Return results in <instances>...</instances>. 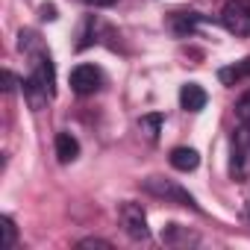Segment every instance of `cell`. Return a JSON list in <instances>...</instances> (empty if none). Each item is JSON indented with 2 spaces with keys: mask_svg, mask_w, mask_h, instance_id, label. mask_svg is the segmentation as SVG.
<instances>
[{
  "mask_svg": "<svg viewBox=\"0 0 250 250\" xmlns=\"http://www.w3.org/2000/svg\"><path fill=\"white\" fill-rule=\"evenodd\" d=\"M21 85H24V94H27L33 109H39L42 103H47L56 94V71H53V62L44 50L33 53V74Z\"/></svg>",
  "mask_w": 250,
  "mask_h": 250,
  "instance_id": "obj_1",
  "label": "cell"
},
{
  "mask_svg": "<svg viewBox=\"0 0 250 250\" xmlns=\"http://www.w3.org/2000/svg\"><path fill=\"white\" fill-rule=\"evenodd\" d=\"M232 153H229V174L235 180H244L250 174V124H241L232 130Z\"/></svg>",
  "mask_w": 250,
  "mask_h": 250,
  "instance_id": "obj_2",
  "label": "cell"
},
{
  "mask_svg": "<svg viewBox=\"0 0 250 250\" xmlns=\"http://www.w3.org/2000/svg\"><path fill=\"white\" fill-rule=\"evenodd\" d=\"M145 191L153 194V197H162L165 203H177V206H188V209H197L194 197L174 180H165V177H147L145 180Z\"/></svg>",
  "mask_w": 250,
  "mask_h": 250,
  "instance_id": "obj_3",
  "label": "cell"
},
{
  "mask_svg": "<svg viewBox=\"0 0 250 250\" xmlns=\"http://www.w3.org/2000/svg\"><path fill=\"white\" fill-rule=\"evenodd\" d=\"M221 24L229 36H250V0H227L221 9Z\"/></svg>",
  "mask_w": 250,
  "mask_h": 250,
  "instance_id": "obj_4",
  "label": "cell"
},
{
  "mask_svg": "<svg viewBox=\"0 0 250 250\" xmlns=\"http://www.w3.org/2000/svg\"><path fill=\"white\" fill-rule=\"evenodd\" d=\"M121 227L133 241H145L150 238V229H147V215L139 203H121Z\"/></svg>",
  "mask_w": 250,
  "mask_h": 250,
  "instance_id": "obj_5",
  "label": "cell"
},
{
  "mask_svg": "<svg viewBox=\"0 0 250 250\" xmlns=\"http://www.w3.org/2000/svg\"><path fill=\"white\" fill-rule=\"evenodd\" d=\"M68 83H71V91H74V94L88 97V94H94V91L103 85V74H100V68H94V65L83 62V65H77V68L71 71Z\"/></svg>",
  "mask_w": 250,
  "mask_h": 250,
  "instance_id": "obj_6",
  "label": "cell"
},
{
  "mask_svg": "<svg viewBox=\"0 0 250 250\" xmlns=\"http://www.w3.org/2000/svg\"><path fill=\"white\" fill-rule=\"evenodd\" d=\"M206 91L197 85V83H186L183 88H180V106L186 109V112H200L203 106H206Z\"/></svg>",
  "mask_w": 250,
  "mask_h": 250,
  "instance_id": "obj_7",
  "label": "cell"
},
{
  "mask_svg": "<svg viewBox=\"0 0 250 250\" xmlns=\"http://www.w3.org/2000/svg\"><path fill=\"white\" fill-rule=\"evenodd\" d=\"M80 156V142L71 136V133H56V159L62 162V165H68V162H74Z\"/></svg>",
  "mask_w": 250,
  "mask_h": 250,
  "instance_id": "obj_8",
  "label": "cell"
},
{
  "mask_svg": "<svg viewBox=\"0 0 250 250\" xmlns=\"http://www.w3.org/2000/svg\"><path fill=\"white\" fill-rule=\"evenodd\" d=\"M171 165H174L177 171L188 174V171H194V168L200 165V156H197L194 147H174V150H171Z\"/></svg>",
  "mask_w": 250,
  "mask_h": 250,
  "instance_id": "obj_9",
  "label": "cell"
},
{
  "mask_svg": "<svg viewBox=\"0 0 250 250\" xmlns=\"http://www.w3.org/2000/svg\"><path fill=\"white\" fill-rule=\"evenodd\" d=\"M244 77H250V56H244L241 62H235V65L218 71V80H221L224 85H235V83L244 80Z\"/></svg>",
  "mask_w": 250,
  "mask_h": 250,
  "instance_id": "obj_10",
  "label": "cell"
},
{
  "mask_svg": "<svg viewBox=\"0 0 250 250\" xmlns=\"http://www.w3.org/2000/svg\"><path fill=\"white\" fill-rule=\"evenodd\" d=\"M197 24H200V15H197V12H177V15L171 18V27H174L177 36H191Z\"/></svg>",
  "mask_w": 250,
  "mask_h": 250,
  "instance_id": "obj_11",
  "label": "cell"
},
{
  "mask_svg": "<svg viewBox=\"0 0 250 250\" xmlns=\"http://www.w3.org/2000/svg\"><path fill=\"white\" fill-rule=\"evenodd\" d=\"M0 229H3V241H0V247H3V250H12V247H15V224H12L9 215L0 218Z\"/></svg>",
  "mask_w": 250,
  "mask_h": 250,
  "instance_id": "obj_12",
  "label": "cell"
},
{
  "mask_svg": "<svg viewBox=\"0 0 250 250\" xmlns=\"http://www.w3.org/2000/svg\"><path fill=\"white\" fill-rule=\"evenodd\" d=\"M139 127L147 133V139H153V142H156V136H159V127H162V115H145V118L139 121Z\"/></svg>",
  "mask_w": 250,
  "mask_h": 250,
  "instance_id": "obj_13",
  "label": "cell"
},
{
  "mask_svg": "<svg viewBox=\"0 0 250 250\" xmlns=\"http://www.w3.org/2000/svg\"><path fill=\"white\" fill-rule=\"evenodd\" d=\"M235 118H238L241 124H250V91L238 97V103H235Z\"/></svg>",
  "mask_w": 250,
  "mask_h": 250,
  "instance_id": "obj_14",
  "label": "cell"
},
{
  "mask_svg": "<svg viewBox=\"0 0 250 250\" xmlns=\"http://www.w3.org/2000/svg\"><path fill=\"white\" fill-rule=\"evenodd\" d=\"M80 247H103V250H109L112 244H109V241H103V238H83V241H80Z\"/></svg>",
  "mask_w": 250,
  "mask_h": 250,
  "instance_id": "obj_15",
  "label": "cell"
},
{
  "mask_svg": "<svg viewBox=\"0 0 250 250\" xmlns=\"http://www.w3.org/2000/svg\"><path fill=\"white\" fill-rule=\"evenodd\" d=\"M88 6H112V3H118V0H85Z\"/></svg>",
  "mask_w": 250,
  "mask_h": 250,
  "instance_id": "obj_16",
  "label": "cell"
},
{
  "mask_svg": "<svg viewBox=\"0 0 250 250\" xmlns=\"http://www.w3.org/2000/svg\"><path fill=\"white\" fill-rule=\"evenodd\" d=\"M42 18L53 21V18H56V9H53V6H44V9H42Z\"/></svg>",
  "mask_w": 250,
  "mask_h": 250,
  "instance_id": "obj_17",
  "label": "cell"
},
{
  "mask_svg": "<svg viewBox=\"0 0 250 250\" xmlns=\"http://www.w3.org/2000/svg\"><path fill=\"white\" fill-rule=\"evenodd\" d=\"M3 77H6V91H12V88H15V77H12V74H9V71H6V74H3Z\"/></svg>",
  "mask_w": 250,
  "mask_h": 250,
  "instance_id": "obj_18",
  "label": "cell"
}]
</instances>
